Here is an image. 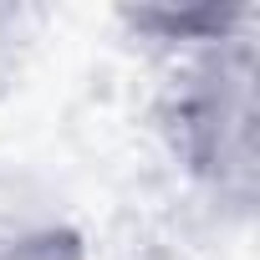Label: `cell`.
Here are the masks:
<instances>
[{
  "label": "cell",
  "instance_id": "cell-1",
  "mask_svg": "<svg viewBox=\"0 0 260 260\" xmlns=\"http://www.w3.org/2000/svg\"><path fill=\"white\" fill-rule=\"evenodd\" d=\"M158 127L184 179L230 214H250L260 194V41H219L179 56Z\"/></svg>",
  "mask_w": 260,
  "mask_h": 260
},
{
  "label": "cell",
  "instance_id": "cell-2",
  "mask_svg": "<svg viewBox=\"0 0 260 260\" xmlns=\"http://www.w3.org/2000/svg\"><path fill=\"white\" fill-rule=\"evenodd\" d=\"M0 260H87V235L36 179L0 174Z\"/></svg>",
  "mask_w": 260,
  "mask_h": 260
},
{
  "label": "cell",
  "instance_id": "cell-3",
  "mask_svg": "<svg viewBox=\"0 0 260 260\" xmlns=\"http://www.w3.org/2000/svg\"><path fill=\"white\" fill-rule=\"evenodd\" d=\"M117 21L133 31L138 41L169 51L174 61L179 56H194L204 46H219V41H240V36H255V6H230V0H194V6H122Z\"/></svg>",
  "mask_w": 260,
  "mask_h": 260
}]
</instances>
